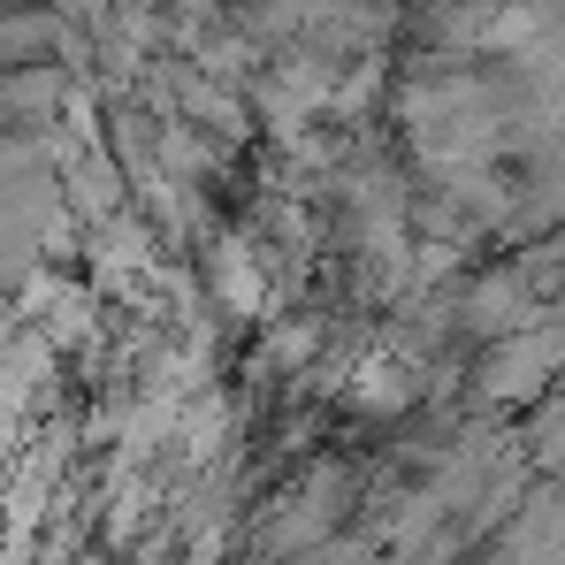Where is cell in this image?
<instances>
[{
	"label": "cell",
	"instance_id": "obj_1",
	"mask_svg": "<svg viewBox=\"0 0 565 565\" xmlns=\"http://www.w3.org/2000/svg\"><path fill=\"white\" fill-rule=\"evenodd\" d=\"M70 99H77L70 0H0V253H31L62 206Z\"/></svg>",
	"mask_w": 565,
	"mask_h": 565
}]
</instances>
